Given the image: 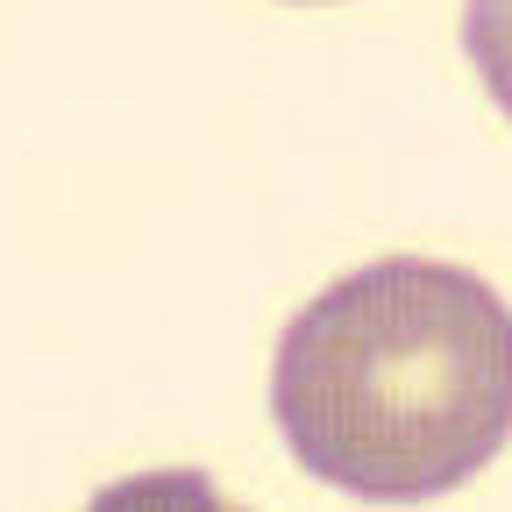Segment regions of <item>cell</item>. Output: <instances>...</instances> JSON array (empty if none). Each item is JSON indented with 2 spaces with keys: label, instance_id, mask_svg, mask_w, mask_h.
I'll return each mask as SVG.
<instances>
[{
  "label": "cell",
  "instance_id": "obj_1",
  "mask_svg": "<svg viewBox=\"0 0 512 512\" xmlns=\"http://www.w3.org/2000/svg\"><path fill=\"white\" fill-rule=\"evenodd\" d=\"M271 420L299 470L349 498L456 491L512 434V306L463 264L377 256L292 313Z\"/></svg>",
  "mask_w": 512,
  "mask_h": 512
},
{
  "label": "cell",
  "instance_id": "obj_2",
  "mask_svg": "<svg viewBox=\"0 0 512 512\" xmlns=\"http://www.w3.org/2000/svg\"><path fill=\"white\" fill-rule=\"evenodd\" d=\"M86 512H235L207 470H143V477H114L86 498Z\"/></svg>",
  "mask_w": 512,
  "mask_h": 512
},
{
  "label": "cell",
  "instance_id": "obj_3",
  "mask_svg": "<svg viewBox=\"0 0 512 512\" xmlns=\"http://www.w3.org/2000/svg\"><path fill=\"white\" fill-rule=\"evenodd\" d=\"M463 43L477 57L491 100L512 114V0H477V8H463Z\"/></svg>",
  "mask_w": 512,
  "mask_h": 512
}]
</instances>
